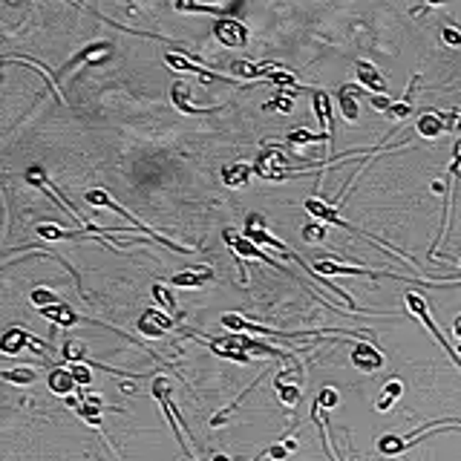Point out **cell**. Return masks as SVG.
<instances>
[{"label": "cell", "mask_w": 461, "mask_h": 461, "mask_svg": "<svg viewBox=\"0 0 461 461\" xmlns=\"http://www.w3.org/2000/svg\"><path fill=\"white\" fill-rule=\"evenodd\" d=\"M416 130L421 139H439L441 133H447V121H444V113H421L418 121H416Z\"/></svg>", "instance_id": "13"}, {"label": "cell", "mask_w": 461, "mask_h": 461, "mask_svg": "<svg viewBox=\"0 0 461 461\" xmlns=\"http://www.w3.org/2000/svg\"><path fill=\"white\" fill-rule=\"evenodd\" d=\"M43 239H72V236H78V231H64V228H58V225H38L35 228Z\"/></svg>", "instance_id": "25"}, {"label": "cell", "mask_w": 461, "mask_h": 461, "mask_svg": "<svg viewBox=\"0 0 461 461\" xmlns=\"http://www.w3.org/2000/svg\"><path fill=\"white\" fill-rule=\"evenodd\" d=\"M164 61L171 64L173 69H185V72H193L199 81H228L225 76H220V72H211V69H205L202 64H197V61H190L187 55H179V52H164Z\"/></svg>", "instance_id": "6"}, {"label": "cell", "mask_w": 461, "mask_h": 461, "mask_svg": "<svg viewBox=\"0 0 461 461\" xmlns=\"http://www.w3.org/2000/svg\"><path fill=\"white\" fill-rule=\"evenodd\" d=\"M372 107H375V110H383V113H390V110H392L390 95H372Z\"/></svg>", "instance_id": "34"}, {"label": "cell", "mask_w": 461, "mask_h": 461, "mask_svg": "<svg viewBox=\"0 0 461 461\" xmlns=\"http://www.w3.org/2000/svg\"><path fill=\"white\" fill-rule=\"evenodd\" d=\"M352 367H357L360 372H378L383 367V355L372 343H355V349H352Z\"/></svg>", "instance_id": "8"}, {"label": "cell", "mask_w": 461, "mask_h": 461, "mask_svg": "<svg viewBox=\"0 0 461 461\" xmlns=\"http://www.w3.org/2000/svg\"><path fill=\"white\" fill-rule=\"evenodd\" d=\"M458 269H461V262H458Z\"/></svg>", "instance_id": "38"}, {"label": "cell", "mask_w": 461, "mask_h": 461, "mask_svg": "<svg viewBox=\"0 0 461 461\" xmlns=\"http://www.w3.org/2000/svg\"><path fill=\"white\" fill-rule=\"evenodd\" d=\"M357 87H341V92H337V104H341V113L346 121H355L357 118Z\"/></svg>", "instance_id": "19"}, {"label": "cell", "mask_w": 461, "mask_h": 461, "mask_svg": "<svg viewBox=\"0 0 461 461\" xmlns=\"http://www.w3.org/2000/svg\"><path fill=\"white\" fill-rule=\"evenodd\" d=\"M444 121H447V133H461V110L444 113Z\"/></svg>", "instance_id": "32"}, {"label": "cell", "mask_w": 461, "mask_h": 461, "mask_svg": "<svg viewBox=\"0 0 461 461\" xmlns=\"http://www.w3.org/2000/svg\"><path fill=\"white\" fill-rule=\"evenodd\" d=\"M211 277H213V269L202 265V269H187V271L173 274V277H171V283H173V285H179V288H199V285H205Z\"/></svg>", "instance_id": "16"}, {"label": "cell", "mask_w": 461, "mask_h": 461, "mask_svg": "<svg viewBox=\"0 0 461 461\" xmlns=\"http://www.w3.org/2000/svg\"><path fill=\"white\" fill-rule=\"evenodd\" d=\"M27 343H32V346H38L41 352H46V343L38 341V337H32V334H27L23 329H9V332L3 334V343H0V349H3L6 355H15V352H20Z\"/></svg>", "instance_id": "15"}, {"label": "cell", "mask_w": 461, "mask_h": 461, "mask_svg": "<svg viewBox=\"0 0 461 461\" xmlns=\"http://www.w3.org/2000/svg\"><path fill=\"white\" fill-rule=\"evenodd\" d=\"M3 381L17 383V386H29V383L38 381V372H35V367H17V369H6L3 372Z\"/></svg>", "instance_id": "21"}, {"label": "cell", "mask_w": 461, "mask_h": 461, "mask_svg": "<svg viewBox=\"0 0 461 461\" xmlns=\"http://www.w3.org/2000/svg\"><path fill=\"white\" fill-rule=\"evenodd\" d=\"M314 271H318V274H355V277H398V274L372 271V269H355V265H341V262H329V260L314 262Z\"/></svg>", "instance_id": "11"}, {"label": "cell", "mask_w": 461, "mask_h": 461, "mask_svg": "<svg viewBox=\"0 0 461 461\" xmlns=\"http://www.w3.org/2000/svg\"><path fill=\"white\" fill-rule=\"evenodd\" d=\"M453 332H455V337H458V349H461V314L453 320Z\"/></svg>", "instance_id": "37"}, {"label": "cell", "mask_w": 461, "mask_h": 461, "mask_svg": "<svg viewBox=\"0 0 461 461\" xmlns=\"http://www.w3.org/2000/svg\"><path fill=\"white\" fill-rule=\"evenodd\" d=\"M441 38H444V43H450V46H461V32L453 29V27H447V29L441 32Z\"/></svg>", "instance_id": "35"}, {"label": "cell", "mask_w": 461, "mask_h": 461, "mask_svg": "<svg viewBox=\"0 0 461 461\" xmlns=\"http://www.w3.org/2000/svg\"><path fill=\"white\" fill-rule=\"evenodd\" d=\"M29 300H32V306H38V308H46V306H55V303H61L50 288H35L32 295H29Z\"/></svg>", "instance_id": "26"}, {"label": "cell", "mask_w": 461, "mask_h": 461, "mask_svg": "<svg viewBox=\"0 0 461 461\" xmlns=\"http://www.w3.org/2000/svg\"><path fill=\"white\" fill-rule=\"evenodd\" d=\"M153 300L162 306V308H167V311H176V300H173V295L167 291L164 285H153Z\"/></svg>", "instance_id": "27"}, {"label": "cell", "mask_w": 461, "mask_h": 461, "mask_svg": "<svg viewBox=\"0 0 461 461\" xmlns=\"http://www.w3.org/2000/svg\"><path fill=\"white\" fill-rule=\"evenodd\" d=\"M69 372H72V378H76L78 386H90L92 383V369L87 367V363H72Z\"/></svg>", "instance_id": "30"}, {"label": "cell", "mask_w": 461, "mask_h": 461, "mask_svg": "<svg viewBox=\"0 0 461 461\" xmlns=\"http://www.w3.org/2000/svg\"><path fill=\"white\" fill-rule=\"evenodd\" d=\"M355 72H357V81H360V87H367L369 92H375V95H386V78L378 72V66L375 64H369V61H357L355 64Z\"/></svg>", "instance_id": "9"}, {"label": "cell", "mask_w": 461, "mask_h": 461, "mask_svg": "<svg viewBox=\"0 0 461 461\" xmlns=\"http://www.w3.org/2000/svg\"><path fill=\"white\" fill-rule=\"evenodd\" d=\"M84 355H87V349H84V343H81V341H66V343H64V357H66V360H72V363H81V360H84Z\"/></svg>", "instance_id": "29"}, {"label": "cell", "mask_w": 461, "mask_h": 461, "mask_svg": "<svg viewBox=\"0 0 461 461\" xmlns=\"http://www.w3.org/2000/svg\"><path fill=\"white\" fill-rule=\"evenodd\" d=\"M274 386H277V398H280L285 406H295V404H300V398H303L300 386H295V383H283V381H277Z\"/></svg>", "instance_id": "22"}, {"label": "cell", "mask_w": 461, "mask_h": 461, "mask_svg": "<svg viewBox=\"0 0 461 461\" xmlns=\"http://www.w3.org/2000/svg\"><path fill=\"white\" fill-rule=\"evenodd\" d=\"M176 9H179V12H208V15H225V12H231L228 3H225V6H208V3H187V0H185V3L179 0Z\"/></svg>", "instance_id": "23"}, {"label": "cell", "mask_w": 461, "mask_h": 461, "mask_svg": "<svg viewBox=\"0 0 461 461\" xmlns=\"http://www.w3.org/2000/svg\"><path fill=\"white\" fill-rule=\"evenodd\" d=\"M265 110H280V113H288L291 110V95H285V99H277L271 104H265Z\"/></svg>", "instance_id": "36"}, {"label": "cell", "mask_w": 461, "mask_h": 461, "mask_svg": "<svg viewBox=\"0 0 461 461\" xmlns=\"http://www.w3.org/2000/svg\"><path fill=\"white\" fill-rule=\"evenodd\" d=\"M46 320H52V323H58V326H64V329H69V326H78L81 323V318H78V311L72 308L69 303H55V306H46V308H38Z\"/></svg>", "instance_id": "14"}, {"label": "cell", "mask_w": 461, "mask_h": 461, "mask_svg": "<svg viewBox=\"0 0 461 461\" xmlns=\"http://www.w3.org/2000/svg\"><path fill=\"white\" fill-rule=\"evenodd\" d=\"M251 173H254V164H248V162H231L228 167H222V182L228 187H242V185H248Z\"/></svg>", "instance_id": "17"}, {"label": "cell", "mask_w": 461, "mask_h": 461, "mask_svg": "<svg viewBox=\"0 0 461 461\" xmlns=\"http://www.w3.org/2000/svg\"><path fill=\"white\" fill-rule=\"evenodd\" d=\"M222 236H225V242H228V246H234V257H254V260H262V262L274 265V269H280L283 274H288V271L283 269V265H280L277 260H271L269 254H262V248L257 246V242H251L248 236H236V234H231V231H225ZM288 277H291V274H288Z\"/></svg>", "instance_id": "5"}, {"label": "cell", "mask_w": 461, "mask_h": 461, "mask_svg": "<svg viewBox=\"0 0 461 461\" xmlns=\"http://www.w3.org/2000/svg\"><path fill=\"white\" fill-rule=\"evenodd\" d=\"M87 202L90 205H104V208H110V211H115V213H125L127 216V220L130 222H136L139 225V231H148L150 234V239H156V242H162V246H167V248H173V251H179V254H187V248H179V246H173V242L171 239H164L162 234H156V231H150L148 225H141L139 220H136V216H130L125 208H121V205H115L113 199H110V193H104V190H87Z\"/></svg>", "instance_id": "4"}, {"label": "cell", "mask_w": 461, "mask_h": 461, "mask_svg": "<svg viewBox=\"0 0 461 461\" xmlns=\"http://www.w3.org/2000/svg\"><path fill=\"white\" fill-rule=\"evenodd\" d=\"M176 323L167 318V314H162L159 308H148L141 314V320H139V332L144 337H162L164 332H171Z\"/></svg>", "instance_id": "7"}, {"label": "cell", "mask_w": 461, "mask_h": 461, "mask_svg": "<svg viewBox=\"0 0 461 461\" xmlns=\"http://www.w3.org/2000/svg\"><path fill=\"white\" fill-rule=\"evenodd\" d=\"M401 395H404V383H401L398 378H392L390 383L383 386V395L378 398V404H375V406H378L381 412H386V409H390V406H392V404H395Z\"/></svg>", "instance_id": "20"}, {"label": "cell", "mask_w": 461, "mask_h": 461, "mask_svg": "<svg viewBox=\"0 0 461 461\" xmlns=\"http://www.w3.org/2000/svg\"><path fill=\"white\" fill-rule=\"evenodd\" d=\"M412 87H416V81L409 84V90H406L404 99H401L398 104H392V110H390L392 118H406V115H412Z\"/></svg>", "instance_id": "24"}, {"label": "cell", "mask_w": 461, "mask_h": 461, "mask_svg": "<svg viewBox=\"0 0 461 461\" xmlns=\"http://www.w3.org/2000/svg\"><path fill=\"white\" fill-rule=\"evenodd\" d=\"M311 141H323V136H320V133L311 136V133H306V130L288 133V144H291V148H306V144H311Z\"/></svg>", "instance_id": "28"}, {"label": "cell", "mask_w": 461, "mask_h": 461, "mask_svg": "<svg viewBox=\"0 0 461 461\" xmlns=\"http://www.w3.org/2000/svg\"><path fill=\"white\" fill-rule=\"evenodd\" d=\"M254 173L262 176V179H269V182H280V179H288L291 173H295V167H288L283 153L277 148H269L254 164Z\"/></svg>", "instance_id": "3"}, {"label": "cell", "mask_w": 461, "mask_h": 461, "mask_svg": "<svg viewBox=\"0 0 461 461\" xmlns=\"http://www.w3.org/2000/svg\"><path fill=\"white\" fill-rule=\"evenodd\" d=\"M406 308H409V311L416 314V318L424 323V329H427V332L435 337V341H439V346H444V352L453 357V363H455V367L461 369V355H455V352H453V346L447 343V337L439 332V326L432 323V318H430V308H427L424 297H421V295H416V291H406Z\"/></svg>", "instance_id": "1"}, {"label": "cell", "mask_w": 461, "mask_h": 461, "mask_svg": "<svg viewBox=\"0 0 461 461\" xmlns=\"http://www.w3.org/2000/svg\"><path fill=\"white\" fill-rule=\"evenodd\" d=\"M46 383H50V390L55 392V395H69V392H76V378H72V372L69 369H52L50 375H46Z\"/></svg>", "instance_id": "18"}, {"label": "cell", "mask_w": 461, "mask_h": 461, "mask_svg": "<svg viewBox=\"0 0 461 461\" xmlns=\"http://www.w3.org/2000/svg\"><path fill=\"white\" fill-rule=\"evenodd\" d=\"M213 38L222 46H231V50H242V46L248 43V29H246V23L236 20V17H216Z\"/></svg>", "instance_id": "2"}, {"label": "cell", "mask_w": 461, "mask_h": 461, "mask_svg": "<svg viewBox=\"0 0 461 461\" xmlns=\"http://www.w3.org/2000/svg\"><path fill=\"white\" fill-rule=\"evenodd\" d=\"M171 101H173V107H176L179 113H185V115H208V113H216V110H220V107H211V110L193 107V104H190V87L182 84V81L171 87Z\"/></svg>", "instance_id": "12"}, {"label": "cell", "mask_w": 461, "mask_h": 461, "mask_svg": "<svg viewBox=\"0 0 461 461\" xmlns=\"http://www.w3.org/2000/svg\"><path fill=\"white\" fill-rule=\"evenodd\" d=\"M311 107H314V115H318V121H320V136H323V141L326 144H332V99L326 92H311Z\"/></svg>", "instance_id": "10"}, {"label": "cell", "mask_w": 461, "mask_h": 461, "mask_svg": "<svg viewBox=\"0 0 461 461\" xmlns=\"http://www.w3.org/2000/svg\"><path fill=\"white\" fill-rule=\"evenodd\" d=\"M303 236H306L308 242H320V239L326 236V225H306V228H303Z\"/></svg>", "instance_id": "31"}, {"label": "cell", "mask_w": 461, "mask_h": 461, "mask_svg": "<svg viewBox=\"0 0 461 461\" xmlns=\"http://www.w3.org/2000/svg\"><path fill=\"white\" fill-rule=\"evenodd\" d=\"M334 404H337V390L326 386V390L318 395V406H326V409H329V406H334Z\"/></svg>", "instance_id": "33"}]
</instances>
